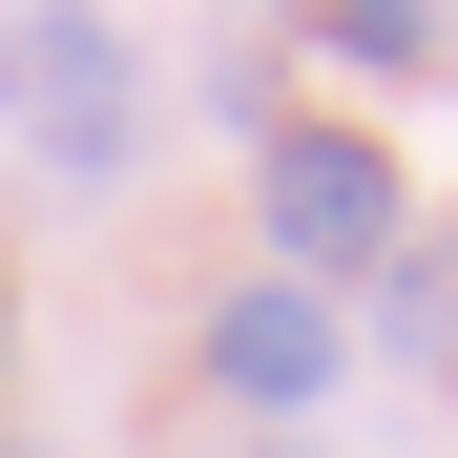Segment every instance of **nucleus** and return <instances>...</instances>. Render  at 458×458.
I'll return each instance as SVG.
<instances>
[{
    "label": "nucleus",
    "mask_w": 458,
    "mask_h": 458,
    "mask_svg": "<svg viewBox=\"0 0 458 458\" xmlns=\"http://www.w3.org/2000/svg\"><path fill=\"white\" fill-rule=\"evenodd\" d=\"M271 271L292 292H375V271H396L417 250V208H396V146H375V125H271Z\"/></svg>",
    "instance_id": "1"
},
{
    "label": "nucleus",
    "mask_w": 458,
    "mask_h": 458,
    "mask_svg": "<svg viewBox=\"0 0 458 458\" xmlns=\"http://www.w3.org/2000/svg\"><path fill=\"white\" fill-rule=\"evenodd\" d=\"M208 396H250V417H313V396H334V292L250 271V292L208 313Z\"/></svg>",
    "instance_id": "2"
},
{
    "label": "nucleus",
    "mask_w": 458,
    "mask_h": 458,
    "mask_svg": "<svg viewBox=\"0 0 458 458\" xmlns=\"http://www.w3.org/2000/svg\"><path fill=\"white\" fill-rule=\"evenodd\" d=\"M0 84H21V125L63 167H125V42L105 21H0Z\"/></svg>",
    "instance_id": "3"
},
{
    "label": "nucleus",
    "mask_w": 458,
    "mask_h": 458,
    "mask_svg": "<svg viewBox=\"0 0 458 458\" xmlns=\"http://www.w3.org/2000/svg\"><path fill=\"white\" fill-rule=\"evenodd\" d=\"M375 334H396V354H458V250H396V271H375Z\"/></svg>",
    "instance_id": "4"
},
{
    "label": "nucleus",
    "mask_w": 458,
    "mask_h": 458,
    "mask_svg": "<svg viewBox=\"0 0 458 458\" xmlns=\"http://www.w3.org/2000/svg\"><path fill=\"white\" fill-rule=\"evenodd\" d=\"M334 63H354V84H417V63H437V21H417V0H354V21H313Z\"/></svg>",
    "instance_id": "5"
}]
</instances>
